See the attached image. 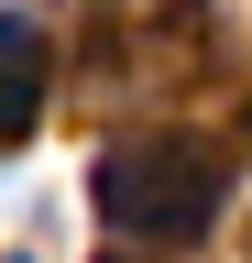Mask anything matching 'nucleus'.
Listing matches in <instances>:
<instances>
[{
  "label": "nucleus",
  "mask_w": 252,
  "mask_h": 263,
  "mask_svg": "<svg viewBox=\"0 0 252 263\" xmlns=\"http://www.w3.org/2000/svg\"><path fill=\"white\" fill-rule=\"evenodd\" d=\"M44 88H55V44H44V22L0 11V154H11V143H33Z\"/></svg>",
  "instance_id": "f03ea898"
},
{
  "label": "nucleus",
  "mask_w": 252,
  "mask_h": 263,
  "mask_svg": "<svg viewBox=\"0 0 252 263\" xmlns=\"http://www.w3.org/2000/svg\"><path fill=\"white\" fill-rule=\"evenodd\" d=\"M219 143H198V132H143V143H110L99 176H88V197H99L110 230H132V241H198V230L219 219Z\"/></svg>",
  "instance_id": "f257e3e1"
},
{
  "label": "nucleus",
  "mask_w": 252,
  "mask_h": 263,
  "mask_svg": "<svg viewBox=\"0 0 252 263\" xmlns=\"http://www.w3.org/2000/svg\"><path fill=\"white\" fill-rule=\"evenodd\" d=\"M241 143H252V99H241Z\"/></svg>",
  "instance_id": "7ed1b4c3"
}]
</instances>
